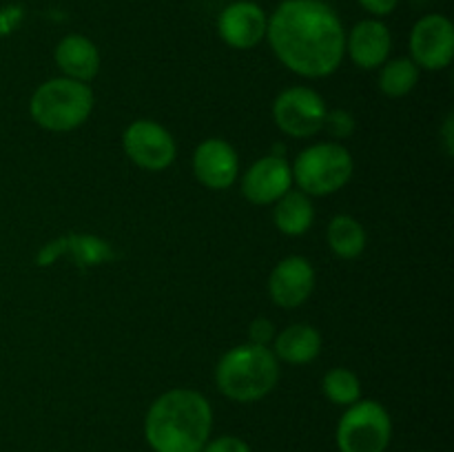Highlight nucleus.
<instances>
[{
    "instance_id": "obj_10",
    "label": "nucleus",
    "mask_w": 454,
    "mask_h": 452,
    "mask_svg": "<svg viewBox=\"0 0 454 452\" xmlns=\"http://www.w3.org/2000/svg\"><path fill=\"white\" fill-rule=\"evenodd\" d=\"M293 189V168L284 155H266L242 177V193L253 204H275Z\"/></svg>"
},
{
    "instance_id": "obj_2",
    "label": "nucleus",
    "mask_w": 454,
    "mask_h": 452,
    "mask_svg": "<svg viewBox=\"0 0 454 452\" xmlns=\"http://www.w3.org/2000/svg\"><path fill=\"white\" fill-rule=\"evenodd\" d=\"M211 430V403L191 388H173L160 394L145 419V439L153 452H200Z\"/></svg>"
},
{
    "instance_id": "obj_6",
    "label": "nucleus",
    "mask_w": 454,
    "mask_h": 452,
    "mask_svg": "<svg viewBox=\"0 0 454 452\" xmlns=\"http://www.w3.org/2000/svg\"><path fill=\"white\" fill-rule=\"evenodd\" d=\"M393 437L388 410L375 399H359L337 424L340 452H386Z\"/></svg>"
},
{
    "instance_id": "obj_18",
    "label": "nucleus",
    "mask_w": 454,
    "mask_h": 452,
    "mask_svg": "<svg viewBox=\"0 0 454 452\" xmlns=\"http://www.w3.org/2000/svg\"><path fill=\"white\" fill-rule=\"evenodd\" d=\"M328 246L341 260H355L366 248V230L355 217L335 215L328 224Z\"/></svg>"
},
{
    "instance_id": "obj_3",
    "label": "nucleus",
    "mask_w": 454,
    "mask_h": 452,
    "mask_svg": "<svg viewBox=\"0 0 454 452\" xmlns=\"http://www.w3.org/2000/svg\"><path fill=\"white\" fill-rule=\"evenodd\" d=\"M279 363L269 346L242 344L226 350L215 368V384L224 397L239 403L264 399L278 386Z\"/></svg>"
},
{
    "instance_id": "obj_7",
    "label": "nucleus",
    "mask_w": 454,
    "mask_h": 452,
    "mask_svg": "<svg viewBox=\"0 0 454 452\" xmlns=\"http://www.w3.org/2000/svg\"><path fill=\"white\" fill-rule=\"evenodd\" d=\"M326 113V102L310 87L284 89L273 102L275 124L291 137H310L322 131Z\"/></svg>"
},
{
    "instance_id": "obj_21",
    "label": "nucleus",
    "mask_w": 454,
    "mask_h": 452,
    "mask_svg": "<svg viewBox=\"0 0 454 452\" xmlns=\"http://www.w3.org/2000/svg\"><path fill=\"white\" fill-rule=\"evenodd\" d=\"M324 129H328V133L335 137H348L355 129V120L348 111H341V109L328 111Z\"/></svg>"
},
{
    "instance_id": "obj_20",
    "label": "nucleus",
    "mask_w": 454,
    "mask_h": 452,
    "mask_svg": "<svg viewBox=\"0 0 454 452\" xmlns=\"http://www.w3.org/2000/svg\"><path fill=\"white\" fill-rule=\"evenodd\" d=\"M322 390L326 399L344 408L353 406L355 401L362 399L359 377L353 370H348V368H333V370H328L322 379Z\"/></svg>"
},
{
    "instance_id": "obj_9",
    "label": "nucleus",
    "mask_w": 454,
    "mask_h": 452,
    "mask_svg": "<svg viewBox=\"0 0 454 452\" xmlns=\"http://www.w3.org/2000/svg\"><path fill=\"white\" fill-rule=\"evenodd\" d=\"M411 60L428 71L446 69L454 56V27L442 13L424 16L411 31Z\"/></svg>"
},
{
    "instance_id": "obj_16",
    "label": "nucleus",
    "mask_w": 454,
    "mask_h": 452,
    "mask_svg": "<svg viewBox=\"0 0 454 452\" xmlns=\"http://www.w3.org/2000/svg\"><path fill=\"white\" fill-rule=\"evenodd\" d=\"M322 350V335L309 323H293L278 332L273 339V355L286 363H309Z\"/></svg>"
},
{
    "instance_id": "obj_24",
    "label": "nucleus",
    "mask_w": 454,
    "mask_h": 452,
    "mask_svg": "<svg viewBox=\"0 0 454 452\" xmlns=\"http://www.w3.org/2000/svg\"><path fill=\"white\" fill-rule=\"evenodd\" d=\"M359 3H362L366 12L375 13V16H388V13L395 12L399 0H359Z\"/></svg>"
},
{
    "instance_id": "obj_11",
    "label": "nucleus",
    "mask_w": 454,
    "mask_h": 452,
    "mask_svg": "<svg viewBox=\"0 0 454 452\" xmlns=\"http://www.w3.org/2000/svg\"><path fill=\"white\" fill-rule=\"evenodd\" d=\"M193 173L200 184L213 191H224L239 175V158L233 146L220 137L200 142L193 153Z\"/></svg>"
},
{
    "instance_id": "obj_17",
    "label": "nucleus",
    "mask_w": 454,
    "mask_h": 452,
    "mask_svg": "<svg viewBox=\"0 0 454 452\" xmlns=\"http://www.w3.org/2000/svg\"><path fill=\"white\" fill-rule=\"evenodd\" d=\"M313 202L310 195L301 193V191H288L286 195L275 202V226L282 230L284 235H304L313 224Z\"/></svg>"
},
{
    "instance_id": "obj_19",
    "label": "nucleus",
    "mask_w": 454,
    "mask_h": 452,
    "mask_svg": "<svg viewBox=\"0 0 454 452\" xmlns=\"http://www.w3.org/2000/svg\"><path fill=\"white\" fill-rule=\"evenodd\" d=\"M380 89L388 97H403L417 87L419 82V66L411 58H397L386 65H381Z\"/></svg>"
},
{
    "instance_id": "obj_22",
    "label": "nucleus",
    "mask_w": 454,
    "mask_h": 452,
    "mask_svg": "<svg viewBox=\"0 0 454 452\" xmlns=\"http://www.w3.org/2000/svg\"><path fill=\"white\" fill-rule=\"evenodd\" d=\"M200 452H251V446L244 439L226 434V437H217L213 441H207V446Z\"/></svg>"
},
{
    "instance_id": "obj_5",
    "label": "nucleus",
    "mask_w": 454,
    "mask_h": 452,
    "mask_svg": "<svg viewBox=\"0 0 454 452\" xmlns=\"http://www.w3.org/2000/svg\"><path fill=\"white\" fill-rule=\"evenodd\" d=\"M293 182L306 195H331L344 189L355 171L350 151L340 142H319L297 155L293 164Z\"/></svg>"
},
{
    "instance_id": "obj_15",
    "label": "nucleus",
    "mask_w": 454,
    "mask_h": 452,
    "mask_svg": "<svg viewBox=\"0 0 454 452\" xmlns=\"http://www.w3.org/2000/svg\"><path fill=\"white\" fill-rule=\"evenodd\" d=\"M53 58L62 75L78 82H91L100 71V51L91 40L80 34L65 35L58 43Z\"/></svg>"
},
{
    "instance_id": "obj_23",
    "label": "nucleus",
    "mask_w": 454,
    "mask_h": 452,
    "mask_svg": "<svg viewBox=\"0 0 454 452\" xmlns=\"http://www.w3.org/2000/svg\"><path fill=\"white\" fill-rule=\"evenodd\" d=\"M248 337H251V344L266 346L269 341L275 339L273 322H270V319H266V317L253 319L251 328H248Z\"/></svg>"
},
{
    "instance_id": "obj_12",
    "label": "nucleus",
    "mask_w": 454,
    "mask_h": 452,
    "mask_svg": "<svg viewBox=\"0 0 454 452\" xmlns=\"http://www.w3.org/2000/svg\"><path fill=\"white\" fill-rule=\"evenodd\" d=\"M266 25H269V18L260 4L251 0H238L220 13L217 34L229 47L253 49L264 40Z\"/></svg>"
},
{
    "instance_id": "obj_8",
    "label": "nucleus",
    "mask_w": 454,
    "mask_h": 452,
    "mask_svg": "<svg viewBox=\"0 0 454 452\" xmlns=\"http://www.w3.org/2000/svg\"><path fill=\"white\" fill-rule=\"evenodd\" d=\"M127 158L145 171H164L176 162L177 144L171 133L153 120H136L122 133Z\"/></svg>"
},
{
    "instance_id": "obj_1",
    "label": "nucleus",
    "mask_w": 454,
    "mask_h": 452,
    "mask_svg": "<svg viewBox=\"0 0 454 452\" xmlns=\"http://www.w3.org/2000/svg\"><path fill=\"white\" fill-rule=\"evenodd\" d=\"M266 38L278 60L301 78H326L346 53L344 25L322 0H284L269 18Z\"/></svg>"
},
{
    "instance_id": "obj_13",
    "label": "nucleus",
    "mask_w": 454,
    "mask_h": 452,
    "mask_svg": "<svg viewBox=\"0 0 454 452\" xmlns=\"http://www.w3.org/2000/svg\"><path fill=\"white\" fill-rule=\"evenodd\" d=\"M315 288V270L301 255L284 257L269 277V292L273 304L282 308H297L310 297Z\"/></svg>"
},
{
    "instance_id": "obj_14",
    "label": "nucleus",
    "mask_w": 454,
    "mask_h": 452,
    "mask_svg": "<svg viewBox=\"0 0 454 452\" xmlns=\"http://www.w3.org/2000/svg\"><path fill=\"white\" fill-rule=\"evenodd\" d=\"M348 56L359 69H377L386 62L393 38L388 27L381 20H362L353 27L350 35L346 38Z\"/></svg>"
},
{
    "instance_id": "obj_4",
    "label": "nucleus",
    "mask_w": 454,
    "mask_h": 452,
    "mask_svg": "<svg viewBox=\"0 0 454 452\" xmlns=\"http://www.w3.org/2000/svg\"><path fill=\"white\" fill-rule=\"evenodd\" d=\"M93 111V91L87 82L53 78L40 84L29 102V113L38 127L53 133L74 131Z\"/></svg>"
}]
</instances>
